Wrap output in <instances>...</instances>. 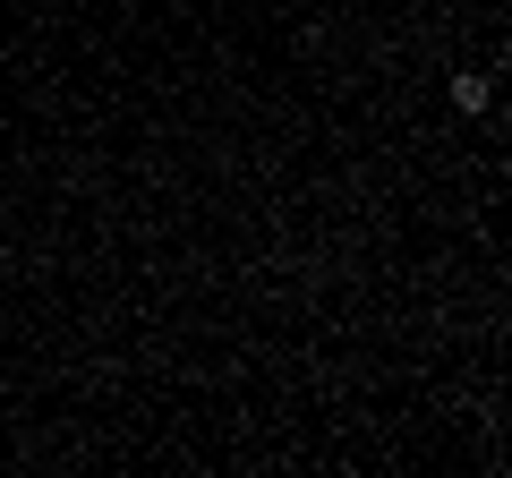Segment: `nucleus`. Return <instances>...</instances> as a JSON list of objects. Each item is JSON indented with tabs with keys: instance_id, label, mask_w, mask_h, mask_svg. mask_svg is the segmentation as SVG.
Listing matches in <instances>:
<instances>
[{
	"instance_id": "1",
	"label": "nucleus",
	"mask_w": 512,
	"mask_h": 478,
	"mask_svg": "<svg viewBox=\"0 0 512 478\" xmlns=\"http://www.w3.org/2000/svg\"><path fill=\"white\" fill-rule=\"evenodd\" d=\"M453 103H461V111H487V103H495V86H487L478 69H461V77H453Z\"/></svg>"
},
{
	"instance_id": "2",
	"label": "nucleus",
	"mask_w": 512,
	"mask_h": 478,
	"mask_svg": "<svg viewBox=\"0 0 512 478\" xmlns=\"http://www.w3.org/2000/svg\"><path fill=\"white\" fill-rule=\"evenodd\" d=\"M504 120H512V103H504Z\"/></svg>"
}]
</instances>
